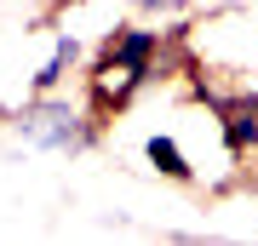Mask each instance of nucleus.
Segmentation results:
<instances>
[{
    "label": "nucleus",
    "instance_id": "1",
    "mask_svg": "<svg viewBox=\"0 0 258 246\" xmlns=\"http://www.w3.org/2000/svg\"><path fill=\"white\" fill-rule=\"evenodd\" d=\"M155 52H161L155 29H115V35L103 40V63H98V103H126L132 92L144 86Z\"/></svg>",
    "mask_w": 258,
    "mask_h": 246
},
{
    "label": "nucleus",
    "instance_id": "4",
    "mask_svg": "<svg viewBox=\"0 0 258 246\" xmlns=\"http://www.w3.org/2000/svg\"><path fill=\"white\" fill-rule=\"evenodd\" d=\"M144 155H149V166H155L161 178H172V183H189V178H195V166L184 160V149H178L172 137H161V132L144 143Z\"/></svg>",
    "mask_w": 258,
    "mask_h": 246
},
{
    "label": "nucleus",
    "instance_id": "2",
    "mask_svg": "<svg viewBox=\"0 0 258 246\" xmlns=\"http://www.w3.org/2000/svg\"><path fill=\"white\" fill-rule=\"evenodd\" d=\"M18 132L35 149H86V143H92V126H86L69 103H46V98L29 103V109L18 115Z\"/></svg>",
    "mask_w": 258,
    "mask_h": 246
},
{
    "label": "nucleus",
    "instance_id": "5",
    "mask_svg": "<svg viewBox=\"0 0 258 246\" xmlns=\"http://www.w3.org/2000/svg\"><path fill=\"white\" fill-rule=\"evenodd\" d=\"M75 57H81V40H75V35H63V40L52 46V57L40 63V74H35V92H52L57 80H63V69H75Z\"/></svg>",
    "mask_w": 258,
    "mask_h": 246
},
{
    "label": "nucleus",
    "instance_id": "6",
    "mask_svg": "<svg viewBox=\"0 0 258 246\" xmlns=\"http://www.w3.org/2000/svg\"><path fill=\"white\" fill-rule=\"evenodd\" d=\"M138 6H149V12H178L184 0H138Z\"/></svg>",
    "mask_w": 258,
    "mask_h": 246
},
{
    "label": "nucleus",
    "instance_id": "3",
    "mask_svg": "<svg viewBox=\"0 0 258 246\" xmlns=\"http://www.w3.org/2000/svg\"><path fill=\"white\" fill-rule=\"evenodd\" d=\"M224 115V137H230L235 155H247V149L258 143V98H235V103H218Z\"/></svg>",
    "mask_w": 258,
    "mask_h": 246
}]
</instances>
